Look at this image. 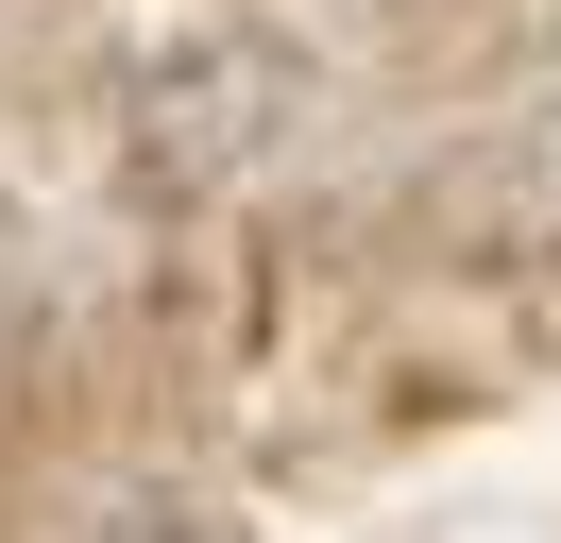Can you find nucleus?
Masks as SVG:
<instances>
[{
    "instance_id": "2",
    "label": "nucleus",
    "mask_w": 561,
    "mask_h": 543,
    "mask_svg": "<svg viewBox=\"0 0 561 543\" xmlns=\"http://www.w3.org/2000/svg\"><path fill=\"white\" fill-rule=\"evenodd\" d=\"M425 204H443V238H477L493 272H561V102H527L511 136H477Z\"/></svg>"
},
{
    "instance_id": "3",
    "label": "nucleus",
    "mask_w": 561,
    "mask_h": 543,
    "mask_svg": "<svg viewBox=\"0 0 561 543\" xmlns=\"http://www.w3.org/2000/svg\"><path fill=\"white\" fill-rule=\"evenodd\" d=\"M85 543H239V527H221L205 493H103V509H85Z\"/></svg>"
},
{
    "instance_id": "1",
    "label": "nucleus",
    "mask_w": 561,
    "mask_h": 543,
    "mask_svg": "<svg viewBox=\"0 0 561 543\" xmlns=\"http://www.w3.org/2000/svg\"><path fill=\"white\" fill-rule=\"evenodd\" d=\"M119 119H137L153 187H239V170H273L307 136V51L289 34H171V51H137Z\"/></svg>"
}]
</instances>
